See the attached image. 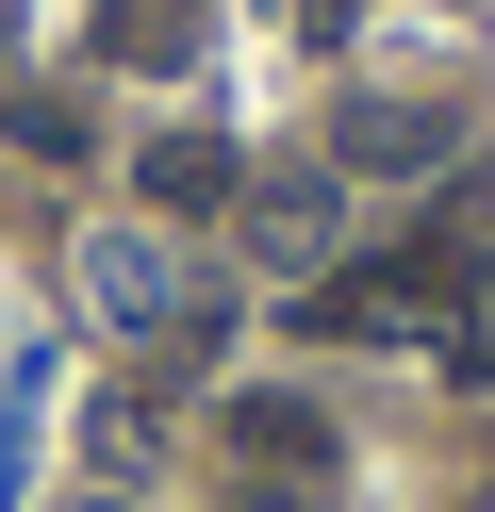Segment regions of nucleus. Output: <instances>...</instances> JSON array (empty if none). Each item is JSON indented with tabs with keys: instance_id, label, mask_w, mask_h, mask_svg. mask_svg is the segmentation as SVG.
<instances>
[{
	"instance_id": "1",
	"label": "nucleus",
	"mask_w": 495,
	"mask_h": 512,
	"mask_svg": "<svg viewBox=\"0 0 495 512\" xmlns=\"http://www.w3.org/2000/svg\"><path fill=\"white\" fill-rule=\"evenodd\" d=\"M83 298L116 314V331H182V265H165L149 232H99L83 248Z\"/></svg>"
},
{
	"instance_id": "3",
	"label": "nucleus",
	"mask_w": 495,
	"mask_h": 512,
	"mask_svg": "<svg viewBox=\"0 0 495 512\" xmlns=\"http://www.w3.org/2000/svg\"><path fill=\"white\" fill-rule=\"evenodd\" d=\"M248 248H264V265H314V248H330V182H314V166L248 182Z\"/></svg>"
},
{
	"instance_id": "8",
	"label": "nucleus",
	"mask_w": 495,
	"mask_h": 512,
	"mask_svg": "<svg viewBox=\"0 0 495 512\" xmlns=\"http://www.w3.org/2000/svg\"><path fill=\"white\" fill-rule=\"evenodd\" d=\"M0 34H17V0H0Z\"/></svg>"
},
{
	"instance_id": "5",
	"label": "nucleus",
	"mask_w": 495,
	"mask_h": 512,
	"mask_svg": "<svg viewBox=\"0 0 495 512\" xmlns=\"http://www.w3.org/2000/svg\"><path fill=\"white\" fill-rule=\"evenodd\" d=\"M347 166H429V116H396V100H363V116H347Z\"/></svg>"
},
{
	"instance_id": "9",
	"label": "nucleus",
	"mask_w": 495,
	"mask_h": 512,
	"mask_svg": "<svg viewBox=\"0 0 495 512\" xmlns=\"http://www.w3.org/2000/svg\"><path fill=\"white\" fill-rule=\"evenodd\" d=\"M83 512H116V496H83Z\"/></svg>"
},
{
	"instance_id": "2",
	"label": "nucleus",
	"mask_w": 495,
	"mask_h": 512,
	"mask_svg": "<svg viewBox=\"0 0 495 512\" xmlns=\"http://www.w3.org/2000/svg\"><path fill=\"white\" fill-rule=\"evenodd\" d=\"M231 463H264V479L314 496V479H330V413L314 397H231Z\"/></svg>"
},
{
	"instance_id": "4",
	"label": "nucleus",
	"mask_w": 495,
	"mask_h": 512,
	"mask_svg": "<svg viewBox=\"0 0 495 512\" xmlns=\"http://www.w3.org/2000/svg\"><path fill=\"white\" fill-rule=\"evenodd\" d=\"M215 199H248V166H231L215 133H165L149 149V215H215Z\"/></svg>"
},
{
	"instance_id": "7",
	"label": "nucleus",
	"mask_w": 495,
	"mask_h": 512,
	"mask_svg": "<svg viewBox=\"0 0 495 512\" xmlns=\"http://www.w3.org/2000/svg\"><path fill=\"white\" fill-rule=\"evenodd\" d=\"M462 364H495V281H479V331H462Z\"/></svg>"
},
{
	"instance_id": "6",
	"label": "nucleus",
	"mask_w": 495,
	"mask_h": 512,
	"mask_svg": "<svg viewBox=\"0 0 495 512\" xmlns=\"http://www.w3.org/2000/svg\"><path fill=\"white\" fill-rule=\"evenodd\" d=\"M17 149L33 166H83V100H17Z\"/></svg>"
}]
</instances>
